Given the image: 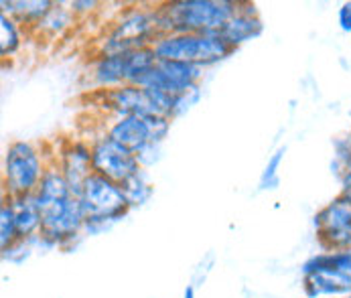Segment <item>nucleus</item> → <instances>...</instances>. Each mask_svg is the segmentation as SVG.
Here are the masks:
<instances>
[{
  "label": "nucleus",
  "instance_id": "nucleus-14",
  "mask_svg": "<svg viewBox=\"0 0 351 298\" xmlns=\"http://www.w3.org/2000/svg\"><path fill=\"white\" fill-rule=\"evenodd\" d=\"M90 88L94 92L114 90L126 84V53L124 55H96L88 67Z\"/></svg>",
  "mask_w": 351,
  "mask_h": 298
},
{
  "label": "nucleus",
  "instance_id": "nucleus-5",
  "mask_svg": "<svg viewBox=\"0 0 351 298\" xmlns=\"http://www.w3.org/2000/svg\"><path fill=\"white\" fill-rule=\"evenodd\" d=\"M304 298H346L351 295V249H321L301 266Z\"/></svg>",
  "mask_w": 351,
  "mask_h": 298
},
{
  "label": "nucleus",
  "instance_id": "nucleus-30",
  "mask_svg": "<svg viewBox=\"0 0 351 298\" xmlns=\"http://www.w3.org/2000/svg\"><path fill=\"white\" fill-rule=\"evenodd\" d=\"M346 298H351V295H350V297H346Z\"/></svg>",
  "mask_w": 351,
  "mask_h": 298
},
{
  "label": "nucleus",
  "instance_id": "nucleus-27",
  "mask_svg": "<svg viewBox=\"0 0 351 298\" xmlns=\"http://www.w3.org/2000/svg\"><path fill=\"white\" fill-rule=\"evenodd\" d=\"M339 185H341V195L351 199V169L343 171V175L339 177Z\"/></svg>",
  "mask_w": 351,
  "mask_h": 298
},
{
  "label": "nucleus",
  "instance_id": "nucleus-24",
  "mask_svg": "<svg viewBox=\"0 0 351 298\" xmlns=\"http://www.w3.org/2000/svg\"><path fill=\"white\" fill-rule=\"evenodd\" d=\"M35 253V248L29 240H19L16 244H12L10 248L2 249V262L10 264V266H21L25 264L31 256Z\"/></svg>",
  "mask_w": 351,
  "mask_h": 298
},
{
  "label": "nucleus",
  "instance_id": "nucleus-28",
  "mask_svg": "<svg viewBox=\"0 0 351 298\" xmlns=\"http://www.w3.org/2000/svg\"><path fill=\"white\" fill-rule=\"evenodd\" d=\"M181 298H197L195 286H193V284H187V286H185V290H183V297Z\"/></svg>",
  "mask_w": 351,
  "mask_h": 298
},
{
  "label": "nucleus",
  "instance_id": "nucleus-22",
  "mask_svg": "<svg viewBox=\"0 0 351 298\" xmlns=\"http://www.w3.org/2000/svg\"><path fill=\"white\" fill-rule=\"evenodd\" d=\"M285 154H287V147H278L268 156L264 171L260 173V181H258L260 191H276L280 187V166H282Z\"/></svg>",
  "mask_w": 351,
  "mask_h": 298
},
{
  "label": "nucleus",
  "instance_id": "nucleus-15",
  "mask_svg": "<svg viewBox=\"0 0 351 298\" xmlns=\"http://www.w3.org/2000/svg\"><path fill=\"white\" fill-rule=\"evenodd\" d=\"M55 0H2L0 12L14 18L25 31L33 33L49 14Z\"/></svg>",
  "mask_w": 351,
  "mask_h": 298
},
{
  "label": "nucleus",
  "instance_id": "nucleus-1",
  "mask_svg": "<svg viewBox=\"0 0 351 298\" xmlns=\"http://www.w3.org/2000/svg\"><path fill=\"white\" fill-rule=\"evenodd\" d=\"M35 199L41 211V236L49 240L55 249L67 251L86 238L82 201L53 160L35 191Z\"/></svg>",
  "mask_w": 351,
  "mask_h": 298
},
{
  "label": "nucleus",
  "instance_id": "nucleus-3",
  "mask_svg": "<svg viewBox=\"0 0 351 298\" xmlns=\"http://www.w3.org/2000/svg\"><path fill=\"white\" fill-rule=\"evenodd\" d=\"M160 37L154 4H126L106 29L96 45V55H124L152 47Z\"/></svg>",
  "mask_w": 351,
  "mask_h": 298
},
{
  "label": "nucleus",
  "instance_id": "nucleus-7",
  "mask_svg": "<svg viewBox=\"0 0 351 298\" xmlns=\"http://www.w3.org/2000/svg\"><path fill=\"white\" fill-rule=\"evenodd\" d=\"M152 49L158 59L169 61H183L197 67H213L232 55H236L234 47H230L219 33L215 35H203V33H167L160 35Z\"/></svg>",
  "mask_w": 351,
  "mask_h": 298
},
{
  "label": "nucleus",
  "instance_id": "nucleus-2",
  "mask_svg": "<svg viewBox=\"0 0 351 298\" xmlns=\"http://www.w3.org/2000/svg\"><path fill=\"white\" fill-rule=\"evenodd\" d=\"M160 35H215L238 12V0H169L154 4Z\"/></svg>",
  "mask_w": 351,
  "mask_h": 298
},
{
  "label": "nucleus",
  "instance_id": "nucleus-19",
  "mask_svg": "<svg viewBox=\"0 0 351 298\" xmlns=\"http://www.w3.org/2000/svg\"><path fill=\"white\" fill-rule=\"evenodd\" d=\"M156 61L158 57L152 47H143V49L126 53V84L138 86L151 73Z\"/></svg>",
  "mask_w": 351,
  "mask_h": 298
},
{
  "label": "nucleus",
  "instance_id": "nucleus-8",
  "mask_svg": "<svg viewBox=\"0 0 351 298\" xmlns=\"http://www.w3.org/2000/svg\"><path fill=\"white\" fill-rule=\"evenodd\" d=\"M173 120L165 116H120V118H108V124L104 126V132L122 145L124 149L134 152L136 156L152 145L162 147L171 132Z\"/></svg>",
  "mask_w": 351,
  "mask_h": 298
},
{
  "label": "nucleus",
  "instance_id": "nucleus-25",
  "mask_svg": "<svg viewBox=\"0 0 351 298\" xmlns=\"http://www.w3.org/2000/svg\"><path fill=\"white\" fill-rule=\"evenodd\" d=\"M67 4H69L73 16H75L77 21H80V18H86V16H90V14H94V12L101 6V2H98V0H69Z\"/></svg>",
  "mask_w": 351,
  "mask_h": 298
},
{
  "label": "nucleus",
  "instance_id": "nucleus-21",
  "mask_svg": "<svg viewBox=\"0 0 351 298\" xmlns=\"http://www.w3.org/2000/svg\"><path fill=\"white\" fill-rule=\"evenodd\" d=\"M19 242L16 236V215H14V203L10 195H2L0 203V251L10 248Z\"/></svg>",
  "mask_w": 351,
  "mask_h": 298
},
{
  "label": "nucleus",
  "instance_id": "nucleus-16",
  "mask_svg": "<svg viewBox=\"0 0 351 298\" xmlns=\"http://www.w3.org/2000/svg\"><path fill=\"white\" fill-rule=\"evenodd\" d=\"M14 215H16V236L19 240H33L41 234V211L37 205L35 193L12 197Z\"/></svg>",
  "mask_w": 351,
  "mask_h": 298
},
{
  "label": "nucleus",
  "instance_id": "nucleus-13",
  "mask_svg": "<svg viewBox=\"0 0 351 298\" xmlns=\"http://www.w3.org/2000/svg\"><path fill=\"white\" fill-rule=\"evenodd\" d=\"M264 33V23L258 14V8L254 2L238 0V12L223 25L219 31V37L234 49H240L242 45L258 39Z\"/></svg>",
  "mask_w": 351,
  "mask_h": 298
},
{
  "label": "nucleus",
  "instance_id": "nucleus-11",
  "mask_svg": "<svg viewBox=\"0 0 351 298\" xmlns=\"http://www.w3.org/2000/svg\"><path fill=\"white\" fill-rule=\"evenodd\" d=\"M205 75V69L183 63V61H169V59H158L152 71L138 84L141 88H151L165 92L169 96H179L195 86H201Z\"/></svg>",
  "mask_w": 351,
  "mask_h": 298
},
{
  "label": "nucleus",
  "instance_id": "nucleus-12",
  "mask_svg": "<svg viewBox=\"0 0 351 298\" xmlns=\"http://www.w3.org/2000/svg\"><path fill=\"white\" fill-rule=\"evenodd\" d=\"M53 162L59 166V171L67 179V183L73 189V193L80 195L82 185L94 173L90 140L88 138H65L59 145L57 154L53 156Z\"/></svg>",
  "mask_w": 351,
  "mask_h": 298
},
{
  "label": "nucleus",
  "instance_id": "nucleus-29",
  "mask_svg": "<svg viewBox=\"0 0 351 298\" xmlns=\"http://www.w3.org/2000/svg\"><path fill=\"white\" fill-rule=\"evenodd\" d=\"M351 134V132H350ZM346 169H351V158H350V164H348V166H346Z\"/></svg>",
  "mask_w": 351,
  "mask_h": 298
},
{
  "label": "nucleus",
  "instance_id": "nucleus-20",
  "mask_svg": "<svg viewBox=\"0 0 351 298\" xmlns=\"http://www.w3.org/2000/svg\"><path fill=\"white\" fill-rule=\"evenodd\" d=\"M122 191H124V197H126V203H128L130 211L145 207L154 197V185L151 183L147 171H141L130 181L122 183Z\"/></svg>",
  "mask_w": 351,
  "mask_h": 298
},
{
  "label": "nucleus",
  "instance_id": "nucleus-4",
  "mask_svg": "<svg viewBox=\"0 0 351 298\" xmlns=\"http://www.w3.org/2000/svg\"><path fill=\"white\" fill-rule=\"evenodd\" d=\"M77 197L82 201V209L86 215L84 236L90 238L104 236L130 213L122 185L98 173H92L88 177Z\"/></svg>",
  "mask_w": 351,
  "mask_h": 298
},
{
  "label": "nucleus",
  "instance_id": "nucleus-6",
  "mask_svg": "<svg viewBox=\"0 0 351 298\" xmlns=\"http://www.w3.org/2000/svg\"><path fill=\"white\" fill-rule=\"evenodd\" d=\"M51 160L35 142L12 140L2 156V195H33Z\"/></svg>",
  "mask_w": 351,
  "mask_h": 298
},
{
  "label": "nucleus",
  "instance_id": "nucleus-26",
  "mask_svg": "<svg viewBox=\"0 0 351 298\" xmlns=\"http://www.w3.org/2000/svg\"><path fill=\"white\" fill-rule=\"evenodd\" d=\"M337 25L343 33H348L351 37V2H343L339 8H337Z\"/></svg>",
  "mask_w": 351,
  "mask_h": 298
},
{
  "label": "nucleus",
  "instance_id": "nucleus-23",
  "mask_svg": "<svg viewBox=\"0 0 351 298\" xmlns=\"http://www.w3.org/2000/svg\"><path fill=\"white\" fill-rule=\"evenodd\" d=\"M201 96H203L201 86H195V88H191V90H187V92L175 96V98H173V110H171V120L175 122L177 118H181V116H185L187 112H191V110L199 103Z\"/></svg>",
  "mask_w": 351,
  "mask_h": 298
},
{
  "label": "nucleus",
  "instance_id": "nucleus-9",
  "mask_svg": "<svg viewBox=\"0 0 351 298\" xmlns=\"http://www.w3.org/2000/svg\"><path fill=\"white\" fill-rule=\"evenodd\" d=\"M90 147H92V162H94V173L104 175L116 183H126L141 171V160L134 152L124 149L116 140H112L104 128L90 134Z\"/></svg>",
  "mask_w": 351,
  "mask_h": 298
},
{
  "label": "nucleus",
  "instance_id": "nucleus-17",
  "mask_svg": "<svg viewBox=\"0 0 351 298\" xmlns=\"http://www.w3.org/2000/svg\"><path fill=\"white\" fill-rule=\"evenodd\" d=\"M77 23V18L73 16L71 8L67 2H55L49 14L43 18V23L33 31V35H39L47 41L61 39L69 29H73V25Z\"/></svg>",
  "mask_w": 351,
  "mask_h": 298
},
{
  "label": "nucleus",
  "instance_id": "nucleus-18",
  "mask_svg": "<svg viewBox=\"0 0 351 298\" xmlns=\"http://www.w3.org/2000/svg\"><path fill=\"white\" fill-rule=\"evenodd\" d=\"M27 33L29 31H25L14 18L0 12V57L4 61L16 57L21 53Z\"/></svg>",
  "mask_w": 351,
  "mask_h": 298
},
{
  "label": "nucleus",
  "instance_id": "nucleus-10",
  "mask_svg": "<svg viewBox=\"0 0 351 298\" xmlns=\"http://www.w3.org/2000/svg\"><path fill=\"white\" fill-rule=\"evenodd\" d=\"M321 249H351V199L337 195L313 215Z\"/></svg>",
  "mask_w": 351,
  "mask_h": 298
}]
</instances>
